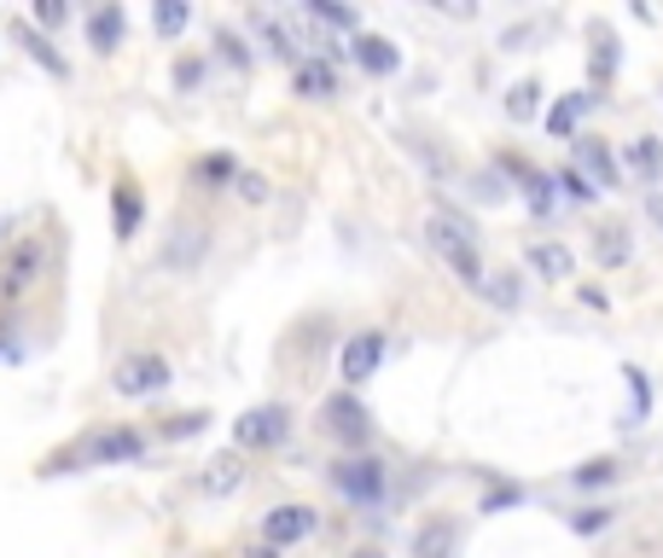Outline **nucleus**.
Instances as JSON below:
<instances>
[{
    "label": "nucleus",
    "instance_id": "nucleus-37",
    "mask_svg": "<svg viewBox=\"0 0 663 558\" xmlns=\"http://www.w3.org/2000/svg\"><path fill=\"white\" fill-rule=\"evenodd\" d=\"M175 81H181V88H193V81H198V58H186V65H175Z\"/></svg>",
    "mask_w": 663,
    "mask_h": 558
},
{
    "label": "nucleus",
    "instance_id": "nucleus-34",
    "mask_svg": "<svg viewBox=\"0 0 663 558\" xmlns=\"http://www.w3.org/2000/svg\"><path fill=\"white\" fill-rule=\"evenodd\" d=\"M623 372H629V390H634V419H640V413H646V379H640L634 366H623Z\"/></svg>",
    "mask_w": 663,
    "mask_h": 558
},
{
    "label": "nucleus",
    "instance_id": "nucleus-19",
    "mask_svg": "<svg viewBox=\"0 0 663 558\" xmlns=\"http://www.w3.org/2000/svg\"><path fill=\"white\" fill-rule=\"evenodd\" d=\"M507 163H512V157H507ZM512 169H518V186H524L530 210H535V216H547V210H553V180H547L542 169H524V163H512Z\"/></svg>",
    "mask_w": 663,
    "mask_h": 558
},
{
    "label": "nucleus",
    "instance_id": "nucleus-16",
    "mask_svg": "<svg viewBox=\"0 0 663 558\" xmlns=\"http://www.w3.org/2000/svg\"><path fill=\"white\" fill-rule=\"evenodd\" d=\"M576 163L594 175V193H599V186H617V163L606 152V140H576Z\"/></svg>",
    "mask_w": 663,
    "mask_h": 558
},
{
    "label": "nucleus",
    "instance_id": "nucleus-14",
    "mask_svg": "<svg viewBox=\"0 0 663 558\" xmlns=\"http://www.w3.org/2000/svg\"><path fill=\"white\" fill-rule=\"evenodd\" d=\"M629 256H634V239L623 233V227H611V221L594 227V262L599 267H623Z\"/></svg>",
    "mask_w": 663,
    "mask_h": 558
},
{
    "label": "nucleus",
    "instance_id": "nucleus-8",
    "mask_svg": "<svg viewBox=\"0 0 663 558\" xmlns=\"http://www.w3.org/2000/svg\"><path fill=\"white\" fill-rule=\"evenodd\" d=\"M315 524H320V512L315 506H274L262 518V541L268 547H297V541H308V535H315Z\"/></svg>",
    "mask_w": 663,
    "mask_h": 558
},
{
    "label": "nucleus",
    "instance_id": "nucleus-12",
    "mask_svg": "<svg viewBox=\"0 0 663 558\" xmlns=\"http://www.w3.org/2000/svg\"><path fill=\"white\" fill-rule=\"evenodd\" d=\"M530 274H542V280H570V274H576V256L565 251V244L542 239V244H530Z\"/></svg>",
    "mask_w": 663,
    "mask_h": 558
},
{
    "label": "nucleus",
    "instance_id": "nucleus-7",
    "mask_svg": "<svg viewBox=\"0 0 663 558\" xmlns=\"http://www.w3.org/2000/svg\"><path fill=\"white\" fill-rule=\"evenodd\" d=\"M320 425H326V437H338L344 448H361L372 437V425H367V407L356 396H326L320 407Z\"/></svg>",
    "mask_w": 663,
    "mask_h": 558
},
{
    "label": "nucleus",
    "instance_id": "nucleus-40",
    "mask_svg": "<svg viewBox=\"0 0 663 558\" xmlns=\"http://www.w3.org/2000/svg\"><path fill=\"white\" fill-rule=\"evenodd\" d=\"M356 558H384V552H356Z\"/></svg>",
    "mask_w": 663,
    "mask_h": 558
},
{
    "label": "nucleus",
    "instance_id": "nucleus-18",
    "mask_svg": "<svg viewBox=\"0 0 663 558\" xmlns=\"http://www.w3.org/2000/svg\"><path fill=\"white\" fill-rule=\"evenodd\" d=\"M478 297L494 303V308H518V297H524V292H518V274H507V267H489V274L478 280Z\"/></svg>",
    "mask_w": 663,
    "mask_h": 558
},
{
    "label": "nucleus",
    "instance_id": "nucleus-29",
    "mask_svg": "<svg viewBox=\"0 0 663 558\" xmlns=\"http://www.w3.org/2000/svg\"><path fill=\"white\" fill-rule=\"evenodd\" d=\"M204 425H210V413H175V419L163 425V437H198Z\"/></svg>",
    "mask_w": 663,
    "mask_h": 558
},
{
    "label": "nucleus",
    "instance_id": "nucleus-25",
    "mask_svg": "<svg viewBox=\"0 0 663 558\" xmlns=\"http://www.w3.org/2000/svg\"><path fill=\"white\" fill-rule=\"evenodd\" d=\"M629 157H634V169H640V175H646V180H657V175H663V146H657V140H652V134H640V140H634V152H629Z\"/></svg>",
    "mask_w": 663,
    "mask_h": 558
},
{
    "label": "nucleus",
    "instance_id": "nucleus-36",
    "mask_svg": "<svg viewBox=\"0 0 663 558\" xmlns=\"http://www.w3.org/2000/svg\"><path fill=\"white\" fill-rule=\"evenodd\" d=\"M599 47H611L606 30H599ZM594 76H611V53H594Z\"/></svg>",
    "mask_w": 663,
    "mask_h": 558
},
{
    "label": "nucleus",
    "instance_id": "nucleus-1",
    "mask_svg": "<svg viewBox=\"0 0 663 558\" xmlns=\"http://www.w3.org/2000/svg\"><path fill=\"white\" fill-rule=\"evenodd\" d=\"M425 244L471 285V292H478L483 262H478V239H471V227H466L460 216H454V210H431V216H425Z\"/></svg>",
    "mask_w": 663,
    "mask_h": 558
},
{
    "label": "nucleus",
    "instance_id": "nucleus-4",
    "mask_svg": "<svg viewBox=\"0 0 663 558\" xmlns=\"http://www.w3.org/2000/svg\"><path fill=\"white\" fill-rule=\"evenodd\" d=\"M41 256H47V251H41V239H18L12 244V256L0 262V303H18L41 280Z\"/></svg>",
    "mask_w": 663,
    "mask_h": 558
},
{
    "label": "nucleus",
    "instance_id": "nucleus-6",
    "mask_svg": "<svg viewBox=\"0 0 663 558\" xmlns=\"http://www.w3.org/2000/svg\"><path fill=\"white\" fill-rule=\"evenodd\" d=\"M332 489H338L344 501L372 506V501H384V466L379 460H338L332 466Z\"/></svg>",
    "mask_w": 663,
    "mask_h": 558
},
{
    "label": "nucleus",
    "instance_id": "nucleus-32",
    "mask_svg": "<svg viewBox=\"0 0 663 558\" xmlns=\"http://www.w3.org/2000/svg\"><path fill=\"white\" fill-rule=\"evenodd\" d=\"M233 186H239V198H244V204H262V198H268V180H262V175H244V169H239Z\"/></svg>",
    "mask_w": 663,
    "mask_h": 558
},
{
    "label": "nucleus",
    "instance_id": "nucleus-30",
    "mask_svg": "<svg viewBox=\"0 0 663 558\" xmlns=\"http://www.w3.org/2000/svg\"><path fill=\"white\" fill-rule=\"evenodd\" d=\"M181 233H186V239H175V244H170V262H181V267H186V262H198L204 239H198V227H181Z\"/></svg>",
    "mask_w": 663,
    "mask_h": 558
},
{
    "label": "nucleus",
    "instance_id": "nucleus-10",
    "mask_svg": "<svg viewBox=\"0 0 663 558\" xmlns=\"http://www.w3.org/2000/svg\"><path fill=\"white\" fill-rule=\"evenodd\" d=\"M140 216H146L140 186H134V180H117V186H111V233H117V239H134V233H140Z\"/></svg>",
    "mask_w": 663,
    "mask_h": 558
},
{
    "label": "nucleus",
    "instance_id": "nucleus-15",
    "mask_svg": "<svg viewBox=\"0 0 663 558\" xmlns=\"http://www.w3.org/2000/svg\"><path fill=\"white\" fill-rule=\"evenodd\" d=\"M292 88L303 99H332L338 94V76H332V65H320V58H303V65L292 70Z\"/></svg>",
    "mask_w": 663,
    "mask_h": 558
},
{
    "label": "nucleus",
    "instance_id": "nucleus-21",
    "mask_svg": "<svg viewBox=\"0 0 663 558\" xmlns=\"http://www.w3.org/2000/svg\"><path fill=\"white\" fill-rule=\"evenodd\" d=\"M583 111H588V99H583V94H565V99L553 106V117H547V134H553V140H570V134H576V117H583Z\"/></svg>",
    "mask_w": 663,
    "mask_h": 558
},
{
    "label": "nucleus",
    "instance_id": "nucleus-22",
    "mask_svg": "<svg viewBox=\"0 0 663 558\" xmlns=\"http://www.w3.org/2000/svg\"><path fill=\"white\" fill-rule=\"evenodd\" d=\"M18 41H24V47H30V58H35V65H47L53 76H70V65H65V58L53 53V41H47V35H35L30 24H18Z\"/></svg>",
    "mask_w": 663,
    "mask_h": 558
},
{
    "label": "nucleus",
    "instance_id": "nucleus-31",
    "mask_svg": "<svg viewBox=\"0 0 663 558\" xmlns=\"http://www.w3.org/2000/svg\"><path fill=\"white\" fill-rule=\"evenodd\" d=\"M606 524H611V512H606V506H588L583 518H570V529H576V535H599Z\"/></svg>",
    "mask_w": 663,
    "mask_h": 558
},
{
    "label": "nucleus",
    "instance_id": "nucleus-17",
    "mask_svg": "<svg viewBox=\"0 0 663 558\" xmlns=\"http://www.w3.org/2000/svg\"><path fill=\"white\" fill-rule=\"evenodd\" d=\"M88 41H94L99 53H117L122 47V7H99L88 18Z\"/></svg>",
    "mask_w": 663,
    "mask_h": 558
},
{
    "label": "nucleus",
    "instance_id": "nucleus-9",
    "mask_svg": "<svg viewBox=\"0 0 663 558\" xmlns=\"http://www.w3.org/2000/svg\"><path fill=\"white\" fill-rule=\"evenodd\" d=\"M379 361H384V332H356L344 343L338 372H344V384H367L372 372H379Z\"/></svg>",
    "mask_w": 663,
    "mask_h": 558
},
{
    "label": "nucleus",
    "instance_id": "nucleus-3",
    "mask_svg": "<svg viewBox=\"0 0 663 558\" xmlns=\"http://www.w3.org/2000/svg\"><path fill=\"white\" fill-rule=\"evenodd\" d=\"M285 430H292V407L268 402V407H251V413H244V419L233 425V437H239V448H280Z\"/></svg>",
    "mask_w": 663,
    "mask_h": 558
},
{
    "label": "nucleus",
    "instance_id": "nucleus-13",
    "mask_svg": "<svg viewBox=\"0 0 663 558\" xmlns=\"http://www.w3.org/2000/svg\"><path fill=\"white\" fill-rule=\"evenodd\" d=\"M356 65H361L367 76H390V70L402 65V53L390 47L384 35H356Z\"/></svg>",
    "mask_w": 663,
    "mask_h": 558
},
{
    "label": "nucleus",
    "instance_id": "nucleus-24",
    "mask_svg": "<svg viewBox=\"0 0 663 558\" xmlns=\"http://www.w3.org/2000/svg\"><path fill=\"white\" fill-rule=\"evenodd\" d=\"M193 175H198L204 186H227V180H239V163L227 157V152H210V157L193 163Z\"/></svg>",
    "mask_w": 663,
    "mask_h": 558
},
{
    "label": "nucleus",
    "instance_id": "nucleus-5",
    "mask_svg": "<svg viewBox=\"0 0 663 558\" xmlns=\"http://www.w3.org/2000/svg\"><path fill=\"white\" fill-rule=\"evenodd\" d=\"M163 384H170V361H163V355H129V361H117V372H111L117 396H157Z\"/></svg>",
    "mask_w": 663,
    "mask_h": 558
},
{
    "label": "nucleus",
    "instance_id": "nucleus-33",
    "mask_svg": "<svg viewBox=\"0 0 663 558\" xmlns=\"http://www.w3.org/2000/svg\"><path fill=\"white\" fill-rule=\"evenodd\" d=\"M448 547H454V529H448V524H443V529H425V541H420L425 558H437V552H448Z\"/></svg>",
    "mask_w": 663,
    "mask_h": 558
},
{
    "label": "nucleus",
    "instance_id": "nucleus-27",
    "mask_svg": "<svg viewBox=\"0 0 663 558\" xmlns=\"http://www.w3.org/2000/svg\"><path fill=\"white\" fill-rule=\"evenodd\" d=\"M320 18V24H332V30H356L361 18H356V7H338V0H315V7H308Z\"/></svg>",
    "mask_w": 663,
    "mask_h": 558
},
{
    "label": "nucleus",
    "instance_id": "nucleus-11",
    "mask_svg": "<svg viewBox=\"0 0 663 558\" xmlns=\"http://www.w3.org/2000/svg\"><path fill=\"white\" fill-rule=\"evenodd\" d=\"M239 483H244V460H239V453H216V460L204 466V478H198V489L216 494V501H221V494H233Z\"/></svg>",
    "mask_w": 663,
    "mask_h": 558
},
{
    "label": "nucleus",
    "instance_id": "nucleus-2",
    "mask_svg": "<svg viewBox=\"0 0 663 558\" xmlns=\"http://www.w3.org/2000/svg\"><path fill=\"white\" fill-rule=\"evenodd\" d=\"M88 466H129V460H140L146 453V437H140L134 425H111V430H94L88 442L76 448Z\"/></svg>",
    "mask_w": 663,
    "mask_h": 558
},
{
    "label": "nucleus",
    "instance_id": "nucleus-28",
    "mask_svg": "<svg viewBox=\"0 0 663 558\" xmlns=\"http://www.w3.org/2000/svg\"><path fill=\"white\" fill-rule=\"evenodd\" d=\"M617 483V460H588V466H576V489H606Z\"/></svg>",
    "mask_w": 663,
    "mask_h": 558
},
{
    "label": "nucleus",
    "instance_id": "nucleus-26",
    "mask_svg": "<svg viewBox=\"0 0 663 558\" xmlns=\"http://www.w3.org/2000/svg\"><path fill=\"white\" fill-rule=\"evenodd\" d=\"M553 186H558V193H565L570 204H594V198H599V193H594V180H583V169H558Z\"/></svg>",
    "mask_w": 663,
    "mask_h": 558
},
{
    "label": "nucleus",
    "instance_id": "nucleus-23",
    "mask_svg": "<svg viewBox=\"0 0 663 558\" xmlns=\"http://www.w3.org/2000/svg\"><path fill=\"white\" fill-rule=\"evenodd\" d=\"M535 111H542V88H535V81H512V88H507V117L530 122Z\"/></svg>",
    "mask_w": 663,
    "mask_h": 558
},
{
    "label": "nucleus",
    "instance_id": "nucleus-38",
    "mask_svg": "<svg viewBox=\"0 0 663 558\" xmlns=\"http://www.w3.org/2000/svg\"><path fill=\"white\" fill-rule=\"evenodd\" d=\"M646 216H652V221L663 227V193H652V198H646Z\"/></svg>",
    "mask_w": 663,
    "mask_h": 558
},
{
    "label": "nucleus",
    "instance_id": "nucleus-35",
    "mask_svg": "<svg viewBox=\"0 0 663 558\" xmlns=\"http://www.w3.org/2000/svg\"><path fill=\"white\" fill-rule=\"evenodd\" d=\"M35 24H41V30H53V24H65V7H35Z\"/></svg>",
    "mask_w": 663,
    "mask_h": 558
},
{
    "label": "nucleus",
    "instance_id": "nucleus-20",
    "mask_svg": "<svg viewBox=\"0 0 663 558\" xmlns=\"http://www.w3.org/2000/svg\"><path fill=\"white\" fill-rule=\"evenodd\" d=\"M186 24H193V7H186V0H157V7H152V30L163 41H175Z\"/></svg>",
    "mask_w": 663,
    "mask_h": 558
},
{
    "label": "nucleus",
    "instance_id": "nucleus-39",
    "mask_svg": "<svg viewBox=\"0 0 663 558\" xmlns=\"http://www.w3.org/2000/svg\"><path fill=\"white\" fill-rule=\"evenodd\" d=\"M244 558H274V547H268V541H262V547H251V552H244Z\"/></svg>",
    "mask_w": 663,
    "mask_h": 558
}]
</instances>
